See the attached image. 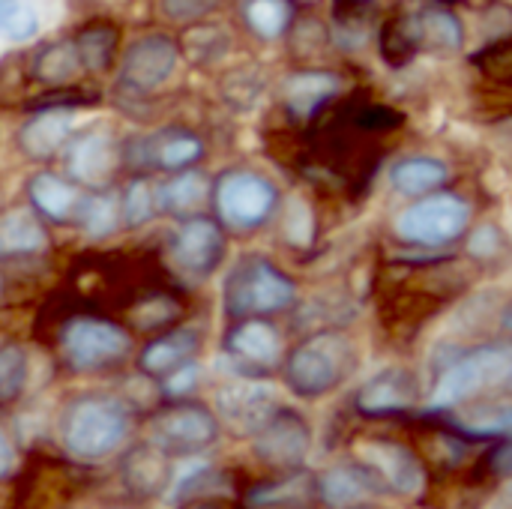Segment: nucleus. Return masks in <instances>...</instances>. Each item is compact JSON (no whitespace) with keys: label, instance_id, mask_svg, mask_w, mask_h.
Segmentation results:
<instances>
[{"label":"nucleus","instance_id":"f257e3e1","mask_svg":"<svg viewBox=\"0 0 512 509\" xmlns=\"http://www.w3.org/2000/svg\"><path fill=\"white\" fill-rule=\"evenodd\" d=\"M132 429L129 408L108 393H81L66 402L57 435L63 450L78 462H102L114 456Z\"/></svg>","mask_w":512,"mask_h":509},{"label":"nucleus","instance_id":"f03ea898","mask_svg":"<svg viewBox=\"0 0 512 509\" xmlns=\"http://www.w3.org/2000/svg\"><path fill=\"white\" fill-rule=\"evenodd\" d=\"M354 369V348L345 333L324 330L303 339L285 360V384L300 399L333 393Z\"/></svg>","mask_w":512,"mask_h":509},{"label":"nucleus","instance_id":"7ed1b4c3","mask_svg":"<svg viewBox=\"0 0 512 509\" xmlns=\"http://www.w3.org/2000/svg\"><path fill=\"white\" fill-rule=\"evenodd\" d=\"M297 300V285L273 261L252 255L243 258L225 279L222 306L231 318H264L288 309Z\"/></svg>","mask_w":512,"mask_h":509},{"label":"nucleus","instance_id":"20e7f679","mask_svg":"<svg viewBox=\"0 0 512 509\" xmlns=\"http://www.w3.org/2000/svg\"><path fill=\"white\" fill-rule=\"evenodd\" d=\"M512 375V351L510 345H483L468 354H462L453 366L441 372L429 393L432 411L459 408L489 390H498L510 381Z\"/></svg>","mask_w":512,"mask_h":509},{"label":"nucleus","instance_id":"39448f33","mask_svg":"<svg viewBox=\"0 0 512 509\" xmlns=\"http://www.w3.org/2000/svg\"><path fill=\"white\" fill-rule=\"evenodd\" d=\"M132 351V336L126 327L93 318V315H78L66 321L60 330V354L72 372H105L120 366Z\"/></svg>","mask_w":512,"mask_h":509},{"label":"nucleus","instance_id":"423d86ee","mask_svg":"<svg viewBox=\"0 0 512 509\" xmlns=\"http://www.w3.org/2000/svg\"><path fill=\"white\" fill-rule=\"evenodd\" d=\"M471 225V204L456 192H432L405 207L396 219L399 240L411 246L441 249L456 243Z\"/></svg>","mask_w":512,"mask_h":509},{"label":"nucleus","instance_id":"0eeeda50","mask_svg":"<svg viewBox=\"0 0 512 509\" xmlns=\"http://www.w3.org/2000/svg\"><path fill=\"white\" fill-rule=\"evenodd\" d=\"M210 192L219 219L234 231H255L267 225L279 204V189L273 180L252 168L225 171Z\"/></svg>","mask_w":512,"mask_h":509},{"label":"nucleus","instance_id":"6e6552de","mask_svg":"<svg viewBox=\"0 0 512 509\" xmlns=\"http://www.w3.org/2000/svg\"><path fill=\"white\" fill-rule=\"evenodd\" d=\"M222 435L216 414L204 405L183 402L156 414L147 426V444L168 459H189L207 453Z\"/></svg>","mask_w":512,"mask_h":509},{"label":"nucleus","instance_id":"1a4fd4ad","mask_svg":"<svg viewBox=\"0 0 512 509\" xmlns=\"http://www.w3.org/2000/svg\"><path fill=\"white\" fill-rule=\"evenodd\" d=\"M177 60V39L165 30H147L123 48L117 87L129 96H147L174 75Z\"/></svg>","mask_w":512,"mask_h":509},{"label":"nucleus","instance_id":"9d476101","mask_svg":"<svg viewBox=\"0 0 512 509\" xmlns=\"http://www.w3.org/2000/svg\"><path fill=\"white\" fill-rule=\"evenodd\" d=\"M357 462L372 471V477L381 483L384 495L396 498H420L426 492V468L417 459V453L399 441H381L369 438L357 444Z\"/></svg>","mask_w":512,"mask_h":509},{"label":"nucleus","instance_id":"9b49d317","mask_svg":"<svg viewBox=\"0 0 512 509\" xmlns=\"http://www.w3.org/2000/svg\"><path fill=\"white\" fill-rule=\"evenodd\" d=\"M66 180L84 186L90 192H105L117 165H120V144L108 126H90L69 138L63 147Z\"/></svg>","mask_w":512,"mask_h":509},{"label":"nucleus","instance_id":"f8f14e48","mask_svg":"<svg viewBox=\"0 0 512 509\" xmlns=\"http://www.w3.org/2000/svg\"><path fill=\"white\" fill-rule=\"evenodd\" d=\"M273 387L264 381H231L216 390V420L237 438H255L258 429L279 411Z\"/></svg>","mask_w":512,"mask_h":509},{"label":"nucleus","instance_id":"ddd939ff","mask_svg":"<svg viewBox=\"0 0 512 509\" xmlns=\"http://www.w3.org/2000/svg\"><path fill=\"white\" fill-rule=\"evenodd\" d=\"M258 462L276 471H297L312 453V429L303 414L291 408H279L252 438Z\"/></svg>","mask_w":512,"mask_h":509},{"label":"nucleus","instance_id":"4468645a","mask_svg":"<svg viewBox=\"0 0 512 509\" xmlns=\"http://www.w3.org/2000/svg\"><path fill=\"white\" fill-rule=\"evenodd\" d=\"M222 258H225L222 228L207 216L183 219L171 234V261L183 276L195 282L210 279L222 267Z\"/></svg>","mask_w":512,"mask_h":509},{"label":"nucleus","instance_id":"2eb2a0df","mask_svg":"<svg viewBox=\"0 0 512 509\" xmlns=\"http://www.w3.org/2000/svg\"><path fill=\"white\" fill-rule=\"evenodd\" d=\"M225 354L246 372H270L282 363L285 357V342L282 333L264 321V318H246L237 321L225 333Z\"/></svg>","mask_w":512,"mask_h":509},{"label":"nucleus","instance_id":"dca6fc26","mask_svg":"<svg viewBox=\"0 0 512 509\" xmlns=\"http://www.w3.org/2000/svg\"><path fill=\"white\" fill-rule=\"evenodd\" d=\"M345 81L339 72L330 69H297L282 81V105L297 120H315L339 93Z\"/></svg>","mask_w":512,"mask_h":509},{"label":"nucleus","instance_id":"f3484780","mask_svg":"<svg viewBox=\"0 0 512 509\" xmlns=\"http://www.w3.org/2000/svg\"><path fill=\"white\" fill-rule=\"evenodd\" d=\"M204 156V141L189 129H162L144 141L132 144V165L162 168V171H189Z\"/></svg>","mask_w":512,"mask_h":509},{"label":"nucleus","instance_id":"a211bd4d","mask_svg":"<svg viewBox=\"0 0 512 509\" xmlns=\"http://www.w3.org/2000/svg\"><path fill=\"white\" fill-rule=\"evenodd\" d=\"M315 489H318V504H324L327 509H363L369 507L372 498L384 495L381 483L360 462H339L327 468L315 480Z\"/></svg>","mask_w":512,"mask_h":509},{"label":"nucleus","instance_id":"6ab92c4d","mask_svg":"<svg viewBox=\"0 0 512 509\" xmlns=\"http://www.w3.org/2000/svg\"><path fill=\"white\" fill-rule=\"evenodd\" d=\"M72 123H75V111H66V108H39V111H33L18 129L21 153L27 159H33V162L54 159L69 144Z\"/></svg>","mask_w":512,"mask_h":509},{"label":"nucleus","instance_id":"aec40b11","mask_svg":"<svg viewBox=\"0 0 512 509\" xmlns=\"http://www.w3.org/2000/svg\"><path fill=\"white\" fill-rule=\"evenodd\" d=\"M414 402H417V378L408 369H402V366L378 372L357 393V411L366 414V417L402 414Z\"/></svg>","mask_w":512,"mask_h":509},{"label":"nucleus","instance_id":"412c9836","mask_svg":"<svg viewBox=\"0 0 512 509\" xmlns=\"http://www.w3.org/2000/svg\"><path fill=\"white\" fill-rule=\"evenodd\" d=\"M120 477L132 498L150 501L171 489L174 471H171V459L144 441V444H135L132 450H126V456L120 462Z\"/></svg>","mask_w":512,"mask_h":509},{"label":"nucleus","instance_id":"4be33fe9","mask_svg":"<svg viewBox=\"0 0 512 509\" xmlns=\"http://www.w3.org/2000/svg\"><path fill=\"white\" fill-rule=\"evenodd\" d=\"M81 75H84V66H81V57H78L72 36L45 42L27 57V78L48 87V90L72 87Z\"/></svg>","mask_w":512,"mask_h":509},{"label":"nucleus","instance_id":"5701e85b","mask_svg":"<svg viewBox=\"0 0 512 509\" xmlns=\"http://www.w3.org/2000/svg\"><path fill=\"white\" fill-rule=\"evenodd\" d=\"M81 189L54 174V171H36L30 180H27V198H30V210L39 216V219H48V222H57V225H66L75 219V210H78V201H81Z\"/></svg>","mask_w":512,"mask_h":509},{"label":"nucleus","instance_id":"b1692460","mask_svg":"<svg viewBox=\"0 0 512 509\" xmlns=\"http://www.w3.org/2000/svg\"><path fill=\"white\" fill-rule=\"evenodd\" d=\"M198 348H201L198 330L195 327H177V330L147 342V348L138 357V369L147 378H165L174 369H180L183 363L195 360Z\"/></svg>","mask_w":512,"mask_h":509},{"label":"nucleus","instance_id":"393cba45","mask_svg":"<svg viewBox=\"0 0 512 509\" xmlns=\"http://www.w3.org/2000/svg\"><path fill=\"white\" fill-rule=\"evenodd\" d=\"M315 504V477L303 471H291L279 480L261 483L246 492V509H312Z\"/></svg>","mask_w":512,"mask_h":509},{"label":"nucleus","instance_id":"a878e982","mask_svg":"<svg viewBox=\"0 0 512 509\" xmlns=\"http://www.w3.org/2000/svg\"><path fill=\"white\" fill-rule=\"evenodd\" d=\"M72 42L78 48L84 75H99V72H108L120 54V27L111 18L99 15V18L84 21L72 33Z\"/></svg>","mask_w":512,"mask_h":509},{"label":"nucleus","instance_id":"bb28decb","mask_svg":"<svg viewBox=\"0 0 512 509\" xmlns=\"http://www.w3.org/2000/svg\"><path fill=\"white\" fill-rule=\"evenodd\" d=\"M48 246V231L30 207L0 213V258L39 255Z\"/></svg>","mask_w":512,"mask_h":509},{"label":"nucleus","instance_id":"cd10ccee","mask_svg":"<svg viewBox=\"0 0 512 509\" xmlns=\"http://www.w3.org/2000/svg\"><path fill=\"white\" fill-rule=\"evenodd\" d=\"M450 177L447 162L435 156H405L390 168V186L405 198H423L438 192Z\"/></svg>","mask_w":512,"mask_h":509},{"label":"nucleus","instance_id":"c85d7f7f","mask_svg":"<svg viewBox=\"0 0 512 509\" xmlns=\"http://www.w3.org/2000/svg\"><path fill=\"white\" fill-rule=\"evenodd\" d=\"M210 195V186H207V177L195 168L189 171H177L171 174L159 189H156V207L168 216H177V219H192L198 216V210L204 207Z\"/></svg>","mask_w":512,"mask_h":509},{"label":"nucleus","instance_id":"c756f323","mask_svg":"<svg viewBox=\"0 0 512 509\" xmlns=\"http://www.w3.org/2000/svg\"><path fill=\"white\" fill-rule=\"evenodd\" d=\"M333 12V36L345 51L366 45L369 33L381 18L378 0H330Z\"/></svg>","mask_w":512,"mask_h":509},{"label":"nucleus","instance_id":"7c9ffc66","mask_svg":"<svg viewBox=\"0 0 512 509\" xmlns=\"http://www.w3.org/2000/svg\"><path fill=\"white\" fill-rule=\"evenodd\" d=\"M378 51H381L384 63L393 66V69L408 66V63L423 51L420 33H417L414 9L396 12V15H390V18L381 21V30H378Z\"/></svg>","mask_w":512,"mask_h":509},{"label":"nucleus","instance_id":"2f4dec72","mask_svg":"<svg viewBox=\"0 0 512 509\" xmlns=\"http://www.w3.org/2000/svg\"><path fill=\"white\" fill-rule=\"evenodd\" d=\"M414 18L423 51H456L465 42V27L459 15L447 6L426 3L423 9H414Z\"/></svg>","mask_w":512,"mask_h":509},{"label":"nucleus","instance_id":"473e14b6","mask_svg":"<svg viewBox=\"0 0 512 509\" xmlns=\"http://www.w3.org/2000/svg\"><path fill=\"white\" fill-rule=\"evenodd\" d=\"M240 18L249 33L258 39L270 42L279 39L282 33L291 30L297 18V3L294 0H240Z\"/></svg>","mask_w":512,"mask_h":509},{"label":"nucleus","instance_id":"72a5a7b5","mask_svg":"<svg viewBox=\"0 0 512 509\" xmlns=\"http://www.w3.org/2000/svg\"><path fill=\"white\" fill-rule=\"evenodd\" d=\"M177 51L192 60L195 66H210L216 60H222L228 51H231V33L228 27L222 24H213V21H198V24H189L180 39H177Z\"/></svg>","mask_w":512,"mask_h":509},{"label":"nucleus","instance_id":"f704fd0d","mask_svg":"<svg viewBox=\"0 0 512 509\" xmlns=\"http://www.w3.org/2000/svg\"><path fill=\"white\" fill-rule=\"evenodd\" d=\"M75 222L90 237H105L120 222V201L111 192H84L75 210Z\"/></svg>","mask_w":512,"mask_h":509},{"label":"nucleus","instance_id":"c9c22d12","mask_svg":"<svg viewBox=\"0 0 512 509\" xmlns=\"http://www.w3.org/2000/svg\"><path fill=\"white\" fill-rule=\"evenodd\" d=\"M510 57L512 36L510 33H501V36L489 39L480 51L471 54V66H474L489 84L507 87V84H510Z\"/></svg>","mask_w":512,"mask_h":509},{"label":"nucleus","instance_id":"e433bc0d","mask_svg":"<svg viewBox=\"0 0 512 509\" xmlns=\"http://www.w3.org/2000/svg\"><path fill=\"white\" fill-rule=\"evenodd\" d=\"M27 375H30L27 351L15 342H3L0 345V405L15 402L24 393Z\"/></svg>","mask_w":512,"mask_h":509},{"label":"nucleus","instance_id":"4c0bfd02","mask_svg":"<svg viewBox=\"0 0 512 509\" xmlns=\"http://www.w3.org/2000/svg\"><path fill=\"white\" fill-rule=\"evenodd\" d=\"M117 201H120V222L129 228L147 225L156 213V189L147 177L129 180V186L123 189V195Z\"/></svg>","mask_w":512,"mask_h":509},{"label":"nucleus","instance_id":"58836bf2","mask_svg":"<svg viewBox=\"0 0 512 509\" xmlns=\"http://www.w3.org/2000/svg\"><path fill=\"white\" fill-rule=\"evenodd\" d=\"M330 42V30L318 21V18H294L291 24V48L294 54H318L321 48H327Z\"/></svg>","mask_w":512,"mask_h":509},{"label":"nucleus","instance_id":"ea45409f","mask_svg":"<svg viewBox=\"0 0 512 509\" xmlns=\"http://www.w3.org/2000/svg\"><path fill=\"white\" fill-rule=\"evenodd\" d=\"M219 6H222V0H159L162 15L171 21H180V24H198Z\"/></svg>","mask_w":512,"mask_h":509},{"label":"nucleus","instance_id":"a19ab883","mask_svg":"<svg viewBox=\"0 0 512 509\" xmlns=\"http://www.w3.org/2000/svg\"><path fill=\"white\" fill-rule=\"evenodd\" d=\"M198 378H201V369H198L195 360H189L180 369H174L171 375H165L162 378V387H165V393L171 399H183V396H189L198 387Z\"/></svg>","mask_w":512,"mask_h":509},{"label":"nucleus","instance_id":"79ce46f5","mask_svg":"<svg viewBox=\"0 0 512 509\" xmlns=\"http://www.w3.org/2000/svg\"><path fill=\"white\" fill-rule=\"evenodd\" d=\"M36 30H39L36 9L24 3V6L15 12V18H12V24H9L6 36H9V39H15V42H21V39H30V36H36Z\"/></svg>","mask_w":512,"mask_h":509},{"label":"nucleus","instance_id":"37998d69","mask_svg":"<svg viewBox=\"0 0 512 509\" xmlns=\"http://www.w3.org/2000/svg\"><path fill=\"white\" fill-rule=\"evenodd\" d=\"M15 468H18V447H15V441L0 429V483L9 480V477L15 474Z\"/></svg>","mask_w":512,"mask_h":509},{"label":"nucleus","instance_id":"c03bdc74","mask_svg":"<svg viewBox=\"0 0 512 509\" xmlns=\"http://www.w3.org/2000/svg\"><path fill=\"white\" fill-rule=\"evenodd\" d=\"M21 6H24V0H0V33L9 30V24H12V18H15V12Z\"/></svg>","mask_w":512,"mask_h":509},{"label":"nucleus","instance_id":"a18cd8bd","mask_svg":"<svg viewBox=\"0 0 512 509\" xmlns=\"http://www.w3.org/2000/svg\"><path fill=\"white\" fill-rule=\"evenodd\" d=\"M198 509H219V507H198Z\"/></svg>","mask_w":512,"mask_h":509},{"label":"nucleus","instance_id":"49530a36","mask_svg":"<svg viewBox=\"0 0 512 509\" xmlns=\"http://www.w3.org/2000/svg\"><path fill=\"white\" fill-rule=\"evenodd\" d=\"M0 294H3V282H0Z\"/></svg>","mask_w":512,"mask_h":509},{"label":"nucleus","instance_id":"de8ad7c7","mask_svg":"<svg viewBox=\"0 0 512 509\" xmlns=\"http://www.w3.org/2000/svg\"><path fill=\"white\" fill-rule=\"evenodd\" d=\"M363 509H375V507H363Z\"/></svg>","mask_w":512,"mask_h":509}]
</instances>
